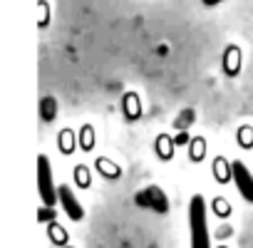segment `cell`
Returning a JSON list of instances; mask_svg holds the SVG:
<instances>
[{
	"mask_svg": "<svg viewBox=\"0 0 253 248\" xmlns=\"http://www.w3.org/2000/svg\"><path fill=\"white\" fill-rule=\"evenodd\" d=\"M189 231H191V248H211L209 226H206V201L201 194H194L189 201Z\"/></svg>",
	"mask_w": 253,
	"mask_h": 248,
	"instance_id": "6da1fadb",
	"label": "cell"
},
{
	"mask_svg": "<svg viewBox=\"0 0 253 248\" xmlns=\"http://www.w3.org/2000/svg\"><path fill=\"white\" fill-rule=\"evenodd\" d=\"M38 191H40V199L45 206H55V201L60 199L57 196V189L52 184V169H50V159L42 154L38 159Z\"/></svg>",
	"mask_w": 253,
	"mask_h": 248,
	"instance_id": "7a4b0ae2",
	"label": "cell"
},
{
	"mask_svg": "<svg viewBox=\"0 0 253 248\" xmlns=\"http://www.w3.org/2000/svg\"><path fill=\"white\" fill-rule=\"evenodd\" d=\"M231 176H233V181H236L238 194H241L248 204H253V174L246 169V164H243V162H233V164H231Z\"/></svg>",
	"mask_w": 253,
	"mask_h": 248,
	"instance_id": "3957f363",
	"label": "cell"
},
{
	"mask_svg": "<svg viewBox=\"0 0 253 248\" xmlns=\"http://www.w3.org/2000/svg\"><path fill=\"white\" fill-rule=\"evenodd\" d=\"M57 196H60V204H62L65 213H67L72 221H80V218L84 216V208L80 206V201L75 199V194H72V189H70V186H60Z\"/></svg>",
	"mask_w": 253,
	"mask_h": 248,
	"instance_id": "277c9868",
	"label": "cell"
},
{
	"mask_svg": "<svg viewBox=\"0 0 253 248\" xmlns=\"http://www.w3.org/2000/svg\"><path fill=\"white\" fill-rule=\"evenodd\" d=\"M218 3H221V0H204V5H209V8L211 5H218Z\"/></svg>",
	"mask_w": 253,
	"mask_h": 248,
	"instance_id": "5b68a950",
	"label": "cell"
},
{
	"mask_svg": "<svg viewBox=\"0 0 253 248\" xmlns=\"http://www.w3.org/2000/svg\"><path fill=\"white\" fill-rule=\"evenodd\" d=\"M67 248H70V246H67Z\"/></svg>",
	"mask_w": 253,
	"mask_h": 248,
	"instance_id": "8992f818",
	"label": "cell"
}]
</instances>
